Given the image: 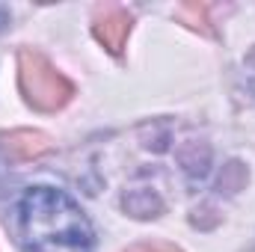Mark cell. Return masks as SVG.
<instances>
[{
  "instance_id": "1",
  "label": "cell",
  "mask_w": 255,
  "mask_h": 252,
  "mask_svg": "<svg viewBox=\"0 0 255 252\" xmlns=\"http://www.w3.org/2000/svg\"><path fill=\"white\" fill-rule=\"evenodd\" d=\"M24 252H92L95 232L83 208L57 187H30L15 211Z\"/></svg>"
},
{
  "instance_id": "2",
  "label": "cell",
  "mask_w": 255,
  "mask_h": 252,
  "mask_svg": "<svg viewBox=\"0 0 255 252\" xmlns=\"http://www.w3.org/2000/svg\"><path fill=\"white\" fill-rule=\"evenodd\" d=\"M18 86H21L27 104H33L42 113L60 110L74 95L71 80L39 51H21L18 54Z\"/></svg>"
},
{
  "instance_id": "3",
  "label": "cell",
  "mask_w": 255,
  "mask_h": 252,
  "mask_svg": "<svg viewBox=\"0 0 255 252\" xmlns=\"http://www.w3.org/2000/svg\"><path fill=\"white\" fill-rule=\"evenodd\" d=\"M92 33H95V39H98L110 54H122L128 36H130V15H128L125 9H119V6H110V9H104V12L95 18Z\"/></svg>"
},
{
  "instance_id": "4",
  "label": "cell",
  "mask_w": 255,
  "mask_h": 252,
  "mask_svg": "<svg viewBox=\"0 0 255 252\" xmlns=\"http://www.w3.org/2000/svg\"><path fill=\"white\" fill-rule=\"evenodd\" d=\"M48 148V139L42 133H33V130H15L6 136V151L18 160H30L36 154H42Z\"/></svg>"
},
{
  "instance_id": "5",
  "label": "cell",
  "mask_w": 255,
  "mask_h": 252,
  "mask_svg": "<svg viewBox=\"0 0 255 252\" xmlns=\"http://www.w3.org/2000/svg\"><path fill=\"white\" fill-rule=\"evenodd\" d=\"M6 27H9V12H6V9L0 6V33H3Z\"/></svg>"
}]
</instances>
